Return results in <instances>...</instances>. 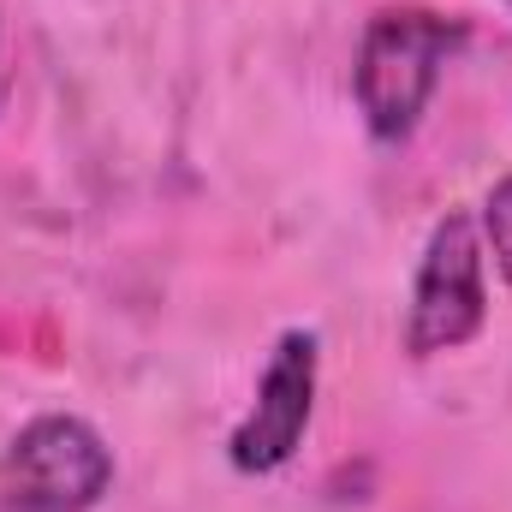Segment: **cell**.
Instances as JSON below:
<instances>
[{"label": "cell", "instance_id": "obj_7", "mask_svg": "<svg viewBox=\"0 0 512 512\" xmlns=\"http://www.w3.org/2000/svg\"><path fill=\"white\" fill-rule=\"evenodd\" d=\"M507 6H512V0H507Z\"/></svg>", "mask_w": 512, "mask_h": 512}, {"label": "cell", "instance_id": "obj_4", "mask_svg": "<svg viewBox=\"0 0 512 512\" xmlns=\"http://www.w3.org/2000/svg\"><path fill=\"white\" fill-rule=\"evenodd\" d=\"M310 411H316V334L310 328H286L274 340L268 364H262L256 405L245 411V423L227 441L233 471H245V477L280 471L298 453V441L310 429Z\"/></svg>", "mask_w": 512, "mask_h": 512}, {"label": "cell", "instance_id": "obj_6", "mask_svg": "<svg viewBox=\"0 0 512 512\" xmlns=\"http://www.w3.org/2000/svg\"><path fill=\"white\" fill-rule=\"evenodd\" d=\"M0 96H6V78H0Z\"/></svg>", "mask_w": 512, "mask_h": 512}, {"label": "cell", "instance_id": "obj_5", "mask_svg": "<svg viewBox=\"0 0 512 512\" xmlns=\"http://www.w3.org/2000/svg\"><path fill=\"white\" fill-rule=\"evenodd\" d=\"M483 233H489V251H495L501 280L512 286V173L489 191V203H483Z\"/></svg>", "mask_w": 512, "mask_h": 512}, {"label": "cell", "instance_id": "obj_2", "mask_svg": "<svg viewBox=\"0 0 512 512\" xmlns=\"http://www.w3.org/2000/svg\"><path fill=\"white\" fill-rule=\"evenodd\" d=\"M114 483V447L66 411L24 423L0 459L6 512H90Z\"/></svg>", "mask_w": 512, "mask_h": 512}, {"label": "cell", "instance_id": "obj_1", "mask_svg": "<svg viewBox=\"0 0 512 512\" xmlns=\"http://www.w3.org/2000/svg\"><path fill=\"white\" fill-rule=\"evenodd\" d=\"M459 42H465V24L429 6H387L370 18L358 42L352 90H358V114L376 143H405L417 131Z\"/></svg>", "mask_w": 512, "mask_h": 512}, {"label": "cell", "instance_id": "obj_3", "mask_svg": "<svg viewBox=\"0 0 512 512\" xmlns=\"http://www.w3.org/2000/svg\"><path fill=\"white\" fill-rule=\"evenodd\" d=\"M489 322V280H483V245L471 215H441L417 280H411V310H405V352L411 358H435V352H459L465 340H477Z\"/></svg>", "mask_w": 512, "mask_h": 512}]
</instances>
